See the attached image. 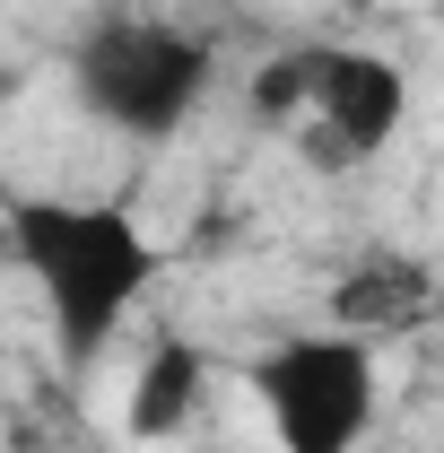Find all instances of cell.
Wrapping results in <instances>:
<instances>
[{
  "label": "cell",
  "mask_w": 444,
  "mask_h": 453,
  "mask_svg": "<svg viewBox=\"0 0 444 453\" xmlns=\"http://www.w3.org/2000/svg\"><path fill=\"white\" fill-rule=\"evenodd\" d=\"M218 88V44L201 27L174 18H96L70 44V96L79 113L131 140V149H166Z\"/></svg>",
  "instance_id": "7a4b0ae2"
},
{
  "label": "cell",
  "mask_w": 444,
  "mask_h": 453,
  "mask_svg": "<svg viewBox=\"0 0 444 453\" xmlns=\"http://www.w3.org/2000/svg\"><path fill=\"white\" fill-rule=\"evenodd\" d=\"M410 122V70L392 53L366 44H314L305 53V122H296V149L314 174H348L366 157H384Z\"/></svg>",
  "instance_id": "277c9868"
},
{
  "label": "cell",
  "mask_w": 444,
  "mask_h": 453,
  "mask_svg": "<svg viewBox=\"0 0 444 453\" xmlns=\"http://www.w3.org/2000/svg\"><path fill=\"white\" fill-rule=\"evenodd\" d=\"M201 401H210V349L166 332V340H149V357L131 366L122 436H131V445H166V436H183V427L201 418Z\"/></svg>",
  "instance_id": "8992f818"
},
{
  "label": "cell",
  "mask_w": 444,
  "mask_h": 453,
  "mask_svg": "<svg viewBox=\"0 0 444 453\" xmlns=\"http://www.w3.org/2000/svg\"><path fill=\"white\" fill-rule=\"evenodd\" d=\"M305 53H314V44L271 53L262 70H253V96H244V105H253L262 131H296V122H305Z\"/></svg>",
  "instance_id": "52a82bcc"
},
{
  "label": "cell",
  "mask_w": 444,
  "mask_h": 453,
  "mask_svg": "<svg viewBox=\"0 0 444 453\" xmlns=\"http://www.w3.org/2000/svg\"><path fill=\"white\" fill-rule=\"evenodd\" d=\"M0 226L18 271L35 280L61 375H96V357L122 340V323L166 271L157 235L122 201H61V192H0Z\"/></svg>",
  "instance_id": "6da1fadb"
},
{
  "label": "cell",
  "mask_w": 444,
  "mask_h": 453,
  "mask_svg": "<svg viewBox=\"0 0 444 453\" xmlns=\"http://www.w3.org/2000/svg\"><path fill=\"white\" fill-rule=\"evenodd\" d=\"M436 305H444L436 262H418V253H401V244H375V253H357L332 280V332L392 340V332H418Z\"/></svg>",
  "instance_id": "5b68a950"
},
{
  "label": "cell",
  "mask_w": 444,
  "mask_h": 453,
  "mask_svg": "<svg viewBox=\"0 0 444 453\" xmlns=\"http://www.w3.org/2000/svg\"><path fill=\"white\" fill-rule=\"evenodd\" d=\"M253 401L271 418L279 453H357L384 401V366L375 340L357 332H287L253 357Z\"/></svg>",
  "instance_id": "3957f363"
}]
</instances>
